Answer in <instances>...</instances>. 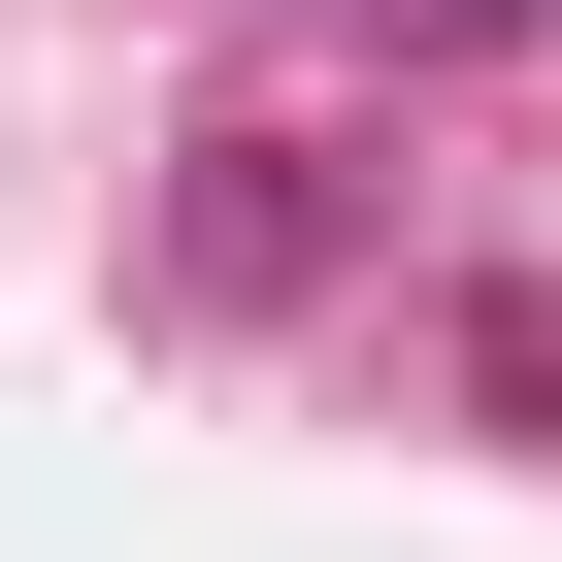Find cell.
Segmentation results:
<instances>
[{
	"label": "cell",
	"mask_w": 562,
	"mask_h": 562,
	"mask_svg": "<svg viewBox=\"0 0 562 562\" xmlns=\"http://www.w3.org/2000/svg\"><path fill=\"white\" fill-rule=\"evenodd\" d=\"M299 265H331V199H299V133H232V166H199V299H299Z\"/></svg>",
	"instance_id": "cell-1"
},
{
	"label": "cell",
	"mask_w": 562,
	"mask_h": 562,
	"mask_svg": "<svg viewBox=\"0 0 562 562\" xmlns=\"http://www.w3.org/2000/svg\"><path fill=\"white\" fill-rule=\"evenodd\" d=\"M463 34H529V0H463Z\"/></svg>",
	"instance_id": "cell-2"
}]
</instances>
